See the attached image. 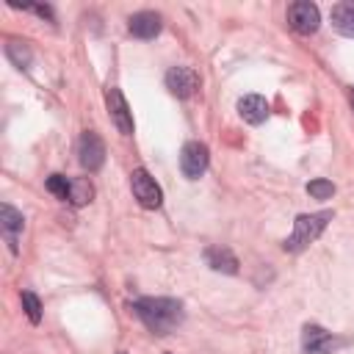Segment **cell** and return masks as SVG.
<instances>
[{
    "label": "cell",
    "instance_id": "1",
    "mask_svg": "<svg viewBox=\"0 0 354 354\" xmlns=\"http://www.w3.org/2000/svg\"><path fill=\"white\" fill-rule=\"evenodd\" d=\"M133 313L141 318V324L152 335H169L185 318L183 301L169 299V296H144V299H136L133 301Z\"/></svg>",
    "mask_w": 354,
    "mask_h": 354
},
{
    "label": "cell",
    "instance_id": "2",
    "mask_svg": "<svg viewBox=\"0 0 354 354\" xmlns=\"http://www.w3.org/2000/svg\"><path fill=\"white\" fill-rule=\"evenodd\" d=\"M332 210H318V213H301L293 221V232L285 241V252H301L310 243H315L321 238V232L326 230V224L332 221Z\"/></svg>",
    "mask_w": 354,
    "mask_h": 354
},
{
    "label": "cell",
    "instance_id": "3",
    "mask_svg": "<svg viewBox=\"0 0 354 354\" xmlns=\"http://www.w3.org/2000/svg\"><path fill=\"white\" fill-rule=\"evenodd\" d=\"M130 188H133V196H136V202H138L141 207H147V210L160 207L163 191H160V185L155 183V177H152L147 169H133V174H130Z\"/></svg>",
    "mask_w": 354,
    "mask_h": 354
},
{
    "label": "cell",
    "instance_id": "4",
    "mask_svg": "<svg viewBox=\"0 0 354 354\" xmlns=\"http://www.w3.org/2000/svg\"><path fill=\"white\" fill-rule=\"evenodd\" d=\"M346 337H335L332 332H326L318 324H307L301 329V351L304 354H332L335 348L346 346Z\"/></svg>",
    "mask_w": 354,
    "mask_h": 354
},
{
    "label": "cell",
    "instance_id": "5",
    "mask_svg": "<svg viewBox=\"0 0 354 354\" xmlns=\"http://www.w3.org/2000/svg\"><path fill=\"white\" fill-rule=\"evenodd\" d=\"M207 163H210V152H207V147L202 141H188L180 149V171H183V177L199 180L207 171Z\"/></svg>",
    "mask_w": 354,
    "mask_h": 354
},
{
    "label": "cell",
    "instance_id": "6",
    "mask_svg": "<svg viewBox=\"0 0 354 354\" xmlns=\"http://www.w3.org/2000/svg\"><path fill=\"white\" fill-rule=\"evenodd\" d=\"M288 22L296 33L301 36H310L318 30L321 25V14H318V6L315 3H307V0H299V3H290L288 6Z\"/></svg>",
    "mask_w": 354,
    "mask_h": 354
},
{
    "label": "cell",
    "instance_id": "7",
    "mask_svg": "<svg viewBox=\"0 0 354 354\" xmlns=\"http://www.w3.org/2000/svg\"><path fill=\"white\" fill-rule=\"evenodd\" d=\"M77 160L86 171H100L105 163V144L94 130H86L77 141Z\"/></svg>",
    "mask_w": 354,
    "mask_h": 354
},
{
    "label": "cell",
    "instance_id": "8",
    "mask_svg": "<svg viewBox=\"0 0 354 354\" xmlns=\"http://www.w3.org/2000/svg\"><path fill=\"white\" fill-rule=\"evenodd\" d=\"M105 105H108V113H111V122L116 124V130H119L122 136H130V133H133V113H130V108H127L124 94H122L116 86H111V88L105 91Z\"/></svg>",
    "mask_w": 354,
    "mask_h": 354
},
{
    "label": "cell",
    "instance_id": "9",
    "mask_svg": "<svg viewBox=\"0 0 354 354\" xmlns=\"http://www.w3.org/2000/svg\"><path fill=\"white\" fill-rule=\"evenodd\" d=\"M166 88H169L174 97L185 100V97H191V94L199 88V75H196L191 66H171V69L166 72Z\"/></svg>",
    "mask_w": 354,
    "mask_h": 354
},
{
    "label": "cell",
    "instance_id": "10",
    "mask_svg": "<svg viewBox=\"0 0 354 354\" xmlns=\"http://www.w3.org/2000/svg\"><path fill=\"white\" fill-rule=\"evenodd\" d=\"M127 28L136 39H155L160 33L163 22H160V14H155V11H138V14L130 17Z\"/></svg>",
    "mask_w": 354,
    "mask_h": 354
},
{
    "label": "cell",
    "instance_id": "11",
    "mask_svg": "<svg viewBox=\"0 0 354 354\" xmlns=\"http://www.w3.org/2000/svg\"><path fill=\"white\" fill-rule=\"evenodd\" d=\"M238 113H241L243 122L260 124V122L268 119V102H266V97H260V94H246V97L238 100Z\"/></svg>",
    "mask_w": 354,
    "mask_h": 354
},
{
    "label": "cell",
    "instance_id": "12",
    "mask_svg": "<svg viewBox=\"0 0 354 354\" xmlns=\"http://www.w3.org/2000/svg\"><path fill=\"white\" fill-rule=\"evenodd\" d=\"M22 227H25L22 213L14 210L8 202H3V205H0V230H3V235H6V241H8V246H11V252H17V235L22 232Z\"/></svg>",
    "mask_w": 354,
    "mask_h": 354
},
{
    "label": "cell",
    "instance_id": "13",
    "mask_svg": "<svg viewBox=\"0 0 354 354\" xmlns=\"http://www.w3.org/2000/svg\"><path fill=\"white\" fill-rule=\"evenodd\" d=\"M205 263H207L213 271L238 274V257H235L232 249H227V246H207V249H205Z\"/></svg>",
    "mask_w": 354,
    "mask_h": 354
},
{
    "label": "cell",
    "instance_id": "14",
    "mask_svg": "<svg viewBox=\"0 0 354 354\" xmlns=\"http://www.w3.org/2000/svg\"><path fill=\"white\" fill-rule=\"evenodd\" d=\"M332 28L348 39H354V3H335L332 6Z\"/></svg>",
    "mask_w": 354,
    "mask_h": 354
},
{
    "label": "cell",
    "instance_id": "15",
    "mask_svg": "<svg viewBox=\"0 0 354 354\" xmlns=\"http://www.w3.org/2000/svg\"><path fill=\"white\" fill-rule=\"evenodd\" d=\"M91 199H94V185H91V180H88V177H75L72 185H69V202H72L75 207H80V205H88Z\"/></svg>",
    "mask_w": 354,
    "mask_h": 354
},
{
    "label": "cell",
    "instance_id": "16",
    "mask_svg": "<svg viewBox=\"0 0 354 354\" xmlns=\"http://www.w3.org/2000/svg\"><path fill=\"white\" fill-rule=\"evenodd\" d=\"M6 55H8L19 69H28V64H30V50H28L22 41H14V39H11V41L6 44Z\"/></svg>",
    "mask_w": 354,
    "mask_h": 354
},
{
    "label": "cell",
    "instance_id": "17",
    "mask_svg": "<svg viewBox=\"0 0 354 354\" xmlns=\"http://www.w3.org/2000/svg\"><path fill=\"white\" fill-rule=\"evenodd\" d=\"M22 310H25V315H28L30 324H39L41 321V301H39V296L33 290H22Z\"/></svg>",
    "mask_w": 354,
    "mask_h": 354
},
{
    "label": "cell",
    "instance_id": "18",
    "mask_svg": "<svg viewBox=\"0 0 354 354\" xmlns=\"http://www.w3.org/2000/svg\"><path fill=\"white\" fill-rule=\"evenodd\" d=\"M69 185H72V180H66L64 174H50L47 177V191L55 194L58 199H69Z\"/></svg>",
    "mask_w": 354,
    "mask_h": 354
},
{
    "label": "cell",
    "instance_id": "19",
    "mask_svg": "<svg viewBox=\"0 0 354 354\" xmlns=\"http://www.w3.org/2000/svg\"><path fill=\"white\" fill-rule=\"evenodd\" d=\"M307 194L313 199H329L335 194V185L329 180H313V183H307Z\"/></svg>",
    "mask_w": 354,
    "mask_h": 354
},
{
    "label": "cell",
    "instance_id": "20",
    "mask_svg": "<svg viewBox=\"0 0 354 354\" xmlns=\"http://www.w3.org/2000/svg\"><path fill=\"white\" fill-rule=\"evenodd\" d=\"M351 108H354V86H351Z\"/></svg>",
    "mask_w": 354,
    "mask_h": 354
},
{
    "label": "cell",
    "instance_id": "21",
    "mask_svg": "<svg viewBox=\"0 0 354 354\" xmlns=\"http://www.w3.org/2000/svg\"><path fill=\"white\" fill-rule=\"evenodd\" d=\"M119 354H124V351H119Z\"/></svg>",
    "mask_w": 354,
    "mask_h": 354
}]
</instances>
